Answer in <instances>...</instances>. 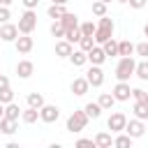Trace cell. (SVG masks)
<instances>
[{"instance_id": "obj_23", "label": "cell", "mask_w": 148, "mask_h": 148, "mask_svg": "<svg viewBox=\"0 0 148 148\" xmlns=\"http://www.w3.org/2000/svg\"><path fill=\"white\" fill-rule=\"evenodd\" d=\"M56 53L58 56H69L72 53V42H67V39L65 42H58L56 44Z\"/></svg>"}, {"instance_id": "obj_43", "label": "cell", "mask_w": 148, "mask_h": 148, "mask_svg": "<svg viewBox=\"0 0 148 148\" xmlns=\"http://www.w3.org/2000/svg\"><path fill=\"white\" fill-rule=\"evenodd\" d=\"M23 5H25L28 9H32V7H37V0H23Z\"/></svg>"}, {"instance_id": "obj_7", "label": "cell", "mask_w": 148, "mask_h": 148, "mask_svg": "<svg viewBox=\"0 0 148 148\" xmlns=\"http://www.w3.org/2000/svg\"><path fill=\"white\" fill-rule=\"evenodd\" d=\"M125 123H127L125 113H113V116L109 118V130H113V132H120V130H125Z\"/></svg>"}, {"instance_id": "obj_49", "label": "cell", "mask_w": 148, "mask_h": 148, "mask_svg": "<svg viewBox=\"0 0 148 148\" xmlns=\"http://www.w3.org/2000/svg\"><path fill=\"white\" fill-rule=\"evenodd\" d=\"M118 2H127V0H118Z\"/></svg>"}, {"instance_id": "obj_35", "label": "cell", "mask_w": 148, "mask_h": 148, "mask_svg": "<svg viewBox=\"0 0 148 148\" xmlns=\"http://www.w3.org/2000/svg\"><path fill=\"white\" fill-rule=\"evenodd\" d=\"M113 146H118V148H127V146H132V136L127 134V136H118L116 141H113Z\"/></svg>"}, {"instance_id": "obj_20", "label": "cell", "mask_w": 148, "mask_h": 148, "mask_svg": "<svg viewBox=\"0 0 148 148\" xmlns=\"http://www.w3.org/2000/svg\"><path fill=\"white\" fill-rule=\"evenodd\" d=\"M83 111H86V116H88V118H97V116H99V111H102V106H99L97 102H90V104H86V106H83Z\"/></svg>"}, {"instance_id": "obj_5", "label": "cell", "mask_w": 148, "mask_h": 148, "mask_svg": "<svg viewBox=\"0 0 148 148\" xmlns=\"http://www.w3.org/2000/svg\"><path fill=\"white\" fill-rule=\"evenodd\" d=\"M58 116H60V111H58V106H51V104H44V106L39 109V118H42V120H46V123H53V120H58Z\"/></svg>"}, {"instance_id": "obj_19", "label": "cell", "mask_w": 148, "mask_h": 148, "mask_svg": "<svg viewBox=\"0 0 148 148\" xmlns=\"http://www.w3.org/2000/svg\"><path fill=\"white\" fill-rule=\"evenodd\" d=\"M28 106L42 109V106H44V97H42L39 92H30V95H28Z\"/></svg>"}, {"instance_id": "obj_25", "label": "cell", "mask_w": 148, "mask_h": 148, "mask_svg": "<svg viewBox=\"0 0 148 148\" xmlns=\"http://www.w3.org/2000/svg\"><path fill=\"white\" fill-rule=\"evenodd\" d=\"M113 102H116V97H113V95H109V92H102V95H99V99H97V104H99L102 109L113 106Z\"/></svg>"}, {"instance_id": "obj_38", "label": "cell", "mask_w": 148, "mask_h": 148, "mask_svg": "<svg viewBox=\"0 0 148 148\" xmlns=\"http://www.w3.org/2000/svg\"><path fill=\"white\" fill-rule=\"evenodd\" d=\"M76 148H95V143H92V139H81V141H76Z\"/></svg>"}, {"instance_id": "obj_44", "label": "cell", "mask_w": 148, "mask_h": 148, "mask_svg": "<svg viewBox=\"0 0 148 148\" xmlns=\"http://www.w3.org/2000/svg\"><path fill=\"white\" fill-rule=\"evenodd\" d=\"M5 116V106H2V102H0V118Z\"/></svg>"}, {"instance_id": "obj_8", "label": "cell", "mask_w": 148, "mask_h": 148, "mask_svg": "<svg viewBox=\"0 0 148 148\" xmlns=\"http://www.w3.org/2000/svg\"><path fill=\"white\" fill-rule=\"evenodd\" d=\"M125 132H127L130 136H141V134H143V123H141V118L125 123Z\"/></svg>"}, {"instance_id": "obj_14", "label": "cell", "mask_w": 148, "mask_h": 148, "mask_svg": "<svg viewBox=\"0 0 148 148\" xmlns=\"http://www.w3.org/2000/svg\"><path fill=\"white\" fill-rule=\"evenodd\" d=\"M32 69H35V65H32L30 60H21V62L16 65V72H18V76H23V79H25V76H30V74H32Z\"/></svg>"}, {"instance_id": "obj_17", "label": "cell", "mask_w": 148, "mask_h": 148, "mask_svg": "<svg viewBox=\"0 0 148 148\" xmlns=\"http://www.w3.org/2000/svg\"><path fill=\"white\" fill-rule=\"evenodd\" d=\"M79 16L76 14H72V12H65L62 16H60V23L65 25V28H72V25H79V21H76Z\"/></svg>"}, {"instance_id": "obj_13", "label": "cell", "mask_w": 148, "mask_h": 148, "mask_svg": "<svg viewBox=\"0 0 148 148\" xmlns=\"http://www.w3.org/2000/svg\"><path fill=\"white\" fill-rule=\"evenodd\" d=\"M16 49H18L21 53H28V51L32 49V37H28L25 32H23V37H16Z\"/></svg>"}, {"instance_id": "obj_18", "label": "cell", "mask_w": 148, "mask_h": 148, "mask_svg": "<svg viewBox=\"0 0 148 148\" xmlns=\"http://www.w3.org/2000/svg\"><path fill=\"white\" fill-rule=\"evenodd\" d=\"M65 37H67V42H79V39H81V28H79V25L67 28V30H65Z\"/></svg>"}, {"instance_id": "obj_29", "label": "cell", "mask_w": 148, "mask_h": 148, "mask_svg": "<svg viewBox=\"0 0 148 148\" xmlns=\"http://www.w3.org/2000/svg\"><path fill=\"white\" fill-rule=\"evenodd\" d=\"M62 14H65V7H62V5H58V2H53V5L49 7V16H51V18H60Z\"/></svg>"}, {"instance_id": "obj_32", "label": "cell", "mask_w": 148, "mask_h": 148, "mask_svg": "<svg viewBox=\"0 0 148 148\" xmlns=\"http://www.w3.org/2000/svg\"><path fill=\"white\" fill-rule=\"evenodd\" d=\"M12 99H14L12 88H9V86H7V88H2V90H0V102H2V104H7V102H12Z\"/></svg>"}, {"instance_id": "obj_33", "label": "cell", "mask_w": 148, "mask_h": 148, "mask_svg": "<svg viewBox=\"0 0 148 148\" xmlns=\"http://www.w3.org/2000/svg\"><path fill=\"white\" fill-rule=\"evenodd\" d=\"M130 95H132L136 102H148V92H146V90H141V88H134Z\"/></svg>"}, {"instance_id": "obj_16", "label": "cell", "mask_w": 148, "mask_h": 148, "mask_svg": "<svg viewBox=\"0 0 148 148\" xmlns=\"http://www.w3.org/2000/svg\"><path fill=\"white\" fill-rule=\"evenodd\" d=\"M92 143H95L97 148H109V146H111L113 141H111V136H109L106 132H99V134H97V136L92 139Z\"/></svg>"}, {"instance_id": "obj_34", "label": "cell", "mask_w": 148, "mask_h": 148, "mask_svg": "<svg viewBox=\"0 0 148 148\" xmlns=\"http://www.w3.org/2000/svg\"><path fill=\"white\" fill-rule=\"evenodd\" d=\"M79 44H81V51H88V49H92V37L90 35H81Z\"/></svg>"}, {"instance_id": "obj_27", "label": "cell", "mask_w": 148, "mask_h": 148, "mask_svg": "<svg viewBox=\"0 0 148 148\" xmlns=\"http://www.w3.org/2000/svg\"><path fill=\"white\" fill-rule=\"evenodd\" d=\"M65 30H67V28L60 23V18H56V21L51 23V35H53V37H62V35H65Z\"/></svg>"}, {"instance_id": "obj_21", "label": "cell", "mask_w": 148, "mask_h": 148, "mask_svg": "<svg viewBox=\"0 0 148 148\" xmlns=\"http://www.w3.org/2000/svg\"><path fill=\"white\" fill-rule=\"evenodd\" d=\"M37 116H39V109H35V106H28V109L21 113V118H23L25 123H35V120H37Z\"/></svg>"}, {"instance_id": "obj_12", "label": "cell", "mask_w": 148, "mask_h": 148, "mask_svg": "<svg viewBox=\"0 0 148 148\" xmlns=\"http://www.w3.org/2000/svg\"><path fill=\"white\" fill-rule=\"evenodd\" d=\"M130 92H132V90H130V86H127L125 81L116 83V88H113V97H116V99H127Z\"/></svg>"}, {"instance_id": "obj_15", "label": "cell", "mask_w": 148, "mask_h": 148, "mask_svg": "<svg viewBox=\"0 0 148 148\" xmlns=\"http://www.w3.org/2000/svg\"><path fill=\"white\" fill-rule=\"evenodd\" d=\"M0 130H2L5 134H12V132H16V120H14V118H7V116H2V118H0Z\"/></svg>"}, {"instance_id": "obj_39", "label": "cell", "mask_w": 148, "mask_h": 148, "mask_svg": "<svg viewBox=\"0 0 148 148\" xmlns=\"http://www.w3.org/2000/svg\"><path fill=\"white\" fill-rule=\"evenodd\" d=\"M136 53H139V56H148V42H141V44L136 46Z\"/></svg>"}, {"instance_id": "obj_22", "label": "cell", "mask_w": 148, "mask_h": 148, "mask_svg": "<svg viewBox=\"0 0 148 148\" xmlns=\"http://www.w3.org/2000/svg\"><path fill=\"white\" fill-rule=\"evenodd\" d=\"M134 113L136 118H148V102H134Z\"/></svg>"}, {"instance_id": "obj_9", "label": "cell", "mask_w": 148, "mask_h": 148, "mask_svg": "<svg viewBox=\"0 0 148 148\" xmlns=\"http://www.w3.org/2000/svg\"><path fill=\"white\" fill-rule=\"evenodd\" d=\"M104 58H106L104 49H99V46H92V49H88V60H90L92 65H99V62H104Z\"/></svg>"}, {"instance_id": "obj_3", "label": "cell", "mask_w": 148, "mask_h": 148, "mask_svg": "<svg viewBox=\"0 0 148 148\" xmlns=\"http://www.w3.org/2000/svg\"><path fill=\"white\" fill-rule=\"evenodd\" d=\"M86 123H88L86 111H74V113L67 118V130H69V132H81V130L86 127Z\"/></svg>"}, {"instance_id": "obj_26", "label": "cell", "mask_w": 148, "mask_h": 148, "mask_svg": "<svg viewBox=\"0 0 148 148\" xmlns=\"http://www.w3.org/2000/svg\"><path fill=\"white\" fill-rule=\"evenodd\" d=\"M5 116H7V118H14V120H16V118L21 116V109H18V106H16L14 102H7V106H5Z\"/></svg>"}, {"instance_id": "obj_30", "label": "cell", "mask_w": 148, "mask_h": 148, "mask_svg": "<svg viewBox=\"0 0 148 148\" xmlns=\"http://www.w3.org/2000/svg\"><path fill=\"white\" fill-rule=\"evenodd\" d=\"M134 53V46L130 42H118V56H132Z\"/></svg>"}, {"instance_id": "obj_41", "label": "cell", "mask_w": 148, "mask_h": 148, "mask_svg": "<svg viewBox=\"0 0 148 148\" xmlns=\"http://www.w3.org/2000/svg\"><path fill=\"white\" fill-rule=\"evenodd\" d=\"M127 2H130V5L134 7V9H141V7L146 5V0H127Z\"/></svg>"}, {"instance_id": "obj_42", "label": "cell", "mask_w": 148, "mask_h": 148, "mask_svg": "<svg viewBox=\"0 0 148 148\" xmlns=\"http://www.w3.org/2000/svg\"><path fill=\"white\" fill-rule=\"evenodd\" d=\"M7 86H9V79H7L5 74H0V90H2V88H7Z\"/></svg>"}, {"instance_id": "obj_40", "label": "cell", "mask_w": 148, "mask_h": 148, "mask_svg": "<svg viewBox=\"0 0 148 148\" xmlns=\"http://www.w3.org/2000/svg\"><path fill=\"white\" fill-rule=\"evenodd\" d=\"M7 18H9V9L7 7H0V23H5Z\"/></svg>"}, {"instance_id": "obj_37", "label": "cell", "mask_w": 148, "mask_h": 148, "mask_svg": "<svg viewBox=\"0 0 148 148\" xmlns=\"http://www.w3.org/2000/svg\"><path fill=\"white\" fill-rule=\"evenodd\" d=\"M134 72H136L141 79H148V62H139V65L134 67Z\"/></svg>"}, {"instance_id": "obj_4", "label": "cell", "mask_w": 148, "mask_h": 148, "mask_svg": "<svg viewBox=\"0 0 148 148\" xmlns=\"http://www.w3.org/2000/svg\"><path fill=\"white\" fill-rule=\"evenodd\" d=\"M35 23H37V14H35L32 9H28V12L18 18V32L30 35V32H32V28H35Z\"/></svg>"}, {"instance_id": "obj_24", "label": "cell", "mask_w": 148, "mask_h": 148, "mask_svg": "<svg viewBox=\"0 0 148 148\" xmlns=\"http://www.w3.org/2000/svg\"><path fill=\"white\" fill-rule=\"evenodd\" d=\"M69 60H72L74 65H83V62L88 60V53H86V51H72V53H69Z\"/></svg>"}, {"instance_id": "obj_36", "label": "cell", "mask_w": 148, "mask_h": 148, "mask_svg": "<svg viewBox=\"0 0 148 148\" xmlns=\"http://www.w3.org/2000/svg\"><path fill=\"white\" fill-rule=\"evenodd\" d=\"M79 28H81V35H90V37H92V35H95V28H97V25H95V23H81Z\"/></svg>"}, {"instance_id": "obj_31", "label": "cell", "mask_w": 148, "mask_h": 148, "mask_svg": "<svg viewBox=\"0 0 148 148\" xmlns=\"http://www.w3.org/2000/svg\"><path fill=\"white\" fill-rule=\"evenodd\" d=\"M92 14H97V16H104V14H106V2H102V0L92 2Z\"/></svg>"}, {"instance_id": "obj_47", "label": "cell", "mask_w": 148, "mask_h": 148, "mask_svg": "<svg viewBox=\"0 0 148 148\" xmlns=\"http://www.w3.org/2000/svg\"><path fill=\"white\" fill-rule=\"evenodd\" d=\"M53 2H58V5H62V2H67V0H53Z\"/></svg>"}, {"instance_id": "obj_28", "label": "cell", "mask_w": 148, "mask_h": 148, "mask_svg": "<svg viewBox=\"0 0 148 148\" xmlns=\"http://www.w3.org/2000/svg\"><path fill=\"white\" fill-rule=\"evenodd\" d=\"M104 53L106 56H118V42H113L111 37L104 42Z\"/></svg>"}, {"instance_id": "obj_46", "label": "cell", "mask_w": 148, "mask_h": 148, "mask_svg": "<svg viewBox=\"0 0 148 148\" xmlns=\"http://www.w3.org/2000/svg\"><path fill=\"white\" fill-rule=\"evenodd\" d=\"M0 2H2V5H9V2H12V0H0Z\"/></svg>"}, {"instance_id": "obj_11", "label": "cell", "mask_w": 148, "mask_h": 148, "mask_svg": "<svg viewBox=\"0 0 148 148\" xmlns=\"http://www.w3.org/2000/svg\"><path fill=\"white\" fill-rule=\"evenodd\" d=\"M88 86H90V83H88V79L79 76V79H74V81H72V92H74V95H83V92L88 90Z\"/></svg>"}, {"instance_id": "obj_2", "label": "cell", "mask_w": 148, "mask_h": 148, "mask_svg": "<svg viewBox=\"0 0 148 148\" xmlns=\"http://www.w3.org/2000/svg\"><path fill=\"white\" fill-rule=\"evenodd\" d=\"M134 67H136V62L132 60V56H123V60H120L118 67H116V76H118L120 81H127L130 74H134Z\"/></svg>"}, {"instance_id": "obj_45", "label": "cell", "mask_w": 148, "mask_h": 148, "mask_svg": "<svg viewBox=\"0 0 148 148\" xmlns=\"http://www.w3.org/2000/svg\"><path fill=\"white\" fill-rule=\"evenodd\" d=\"M143 32H146V37H148V23H146V25H143Z\"/></svg>"}, {"instance_id": "obj_10", "label": "cell", "mask_w": 148, "mask_h": 148, "mask_svg": "<svg viewBox=\"0 0 148 148\" xmlns=\"http://www.w3.org/2000/svg\"><path fill=\"white\" fill-rule=\"evenodd\" d=\"M86 79H88V83H90V86H102V81H104V74H102V69H99V67H90Z\"/></svg>"}, {"instance_id": "obj_48", "label": "cell", "mask_w": 148, "mask_h": 148, "mask_svg": "<svg viewBox=\"0 0 148 148\" xmlns=\"http://www.w3.org/2000/svg\"><path fill=\"white\" fill-rule=\"evenodd\" d=\"M102 2H111V0H102Z\"/></svg>"}, {"instance_id": "obj_1", "label": "cell", "mask_w": 148, "mask_h": 148, "mask_svg": "<svg viewBox=\"0 0 148 148\" xmlns=\"http://www.w3.org/2000/svg\"><path fill=\"white\" fill-rule=\"evenodd\" d=\"M111 35H113V21H111V18H109V16L104 14V16L99 18V25L95 28V39L104 44V42H106V39L111 37Z\"/></svg>"}, {"instance_id": "obj_6", "label": "cell", "mask_w": 148, "mask_h": 148, "mask_svg": "<svg viewBox=\"0 0 148 148\" xmlns=\"http://www.w3.org/2000/svg\"><path fill=\"white\" fill-rule=\"evenodd\" d=\"M16 35H18V25L7 23V21L0 25V37H2V39H7V42H9V39H16Z\"/></svg>"}]
</instances>
